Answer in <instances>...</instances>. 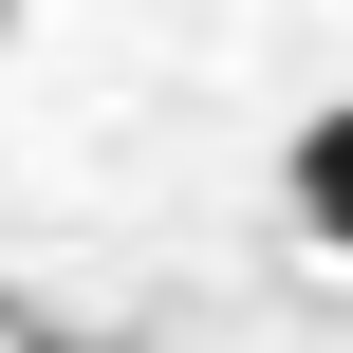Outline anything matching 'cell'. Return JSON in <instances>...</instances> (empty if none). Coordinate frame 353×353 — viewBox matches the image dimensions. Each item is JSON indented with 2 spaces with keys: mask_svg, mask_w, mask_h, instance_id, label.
Listing matches in <instances>:
<instances>
[{
  "mask_svg": "<svg viewBox=\"0 0 353 353\" xmlns=\"http://www.w3.org/2000/svg\"><path fill=\"white\" fill-rule=\"evenodd\" d=\"M279 186H298V242H335V261H353V93L298 130V168H279Z\"/></svg>",
  "mask_w": 353,
  "mask_h": 353,
  "instance_id": "1",
  "label": "cell"
}]
</instances>
